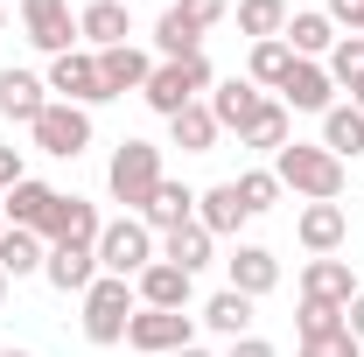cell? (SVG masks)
Instances as JSON below:
<instances>
[{
    "label": "cell",
    "mask_w": 364,
    "mask_h": 357,
    "mask_svg": "<svg viewBox=\"0 0 364 357\" xmlns=\"http://www.w3.org/2000/svg\"><path fill=\"white\" fill-rule=\"evenodd\" d=\"M273 176H280V189H294V196H309V203H336L343 182H350V169H343L322 140H287V147L273 154Z\"/></svg>",
    "instance_id": "6da1fadb"
},
{
    "label": "cell",
    "mask_w": 364,
    "mask_h": 357,
    "mask_svg": "<svg viewBox=\"0 0 364 357\" xmlns=\"http://www.w3.org/2000/svg\"><path fill=\"white\" fill-rule=\"evenodd\" d=\"M105 189H112V203H127V211H147V196L161 189V147L154 140H119V154H112V169H105Z\"/></svg>",
    "instance_id": "7a4b0ae2"
},
{
    "label": "cell",
    "mask_w": 364,
    "mask_h": 357,
    "mask_svg": "<svg viewBox=\"0 0 364 357\" xmlns=\"http://www.w3.org/2000/svg\"><path fill=\"white\" fill-rule=\"evenodd\" d=\"M77 302H85V336H91V343H127V322H134V302H140L134 280H119V273H98Z\"/></svg>",
    "instance_id": "3957f363"
},
{
    "label": "cell",
    "mask_w": 364,
    "mask_h": 357,
    "mask_svg": "<svg viewBox=\"0 0 364 357\" xmlns=\"http://www.w3.org/2000/svg\"><path fill=\"white\" fill-rule=\"evenodd\" d=\"M210 56H176V63H154V78H147V105L161 112V119H176L182 105H196V91H210Z\"/></svg>",
    "instance_id": "277c9868"
},
{
    "label": "cell",
    "mask_w": 364,
    "mask_h": 357,
    "mask_svg": "<svg viewBox=\"0 0 364 357\" xmlns=\"http://www.w3.org/2000/svg\"><path fill=\"white\" fill-rule=\"evenodd\" d=\"M161 260L154 252V231L140 218H112L105 231H98V273H119V280H134V273H147Z\"/></svg>",
    "instance_id": "5b68a950"
},
{
    "label": "cell",
    "mask_w": 364,
    "mask_h": 357,
    "mask_svg": "<svg viewBox=\"0 0 364 357\" xmlns=\"http://www.w3.org/2000/svg\"><path fill=\"white\" fill-rule=\"evenodd\" d=\"M127 343L147 357H176L196 343V315H182V309H134V322H127Z\"/></svg>",
    "instance_id": "8992f818"
},
{
    "label": "cell",
    "mask_w": 364,
    "mask_h": 357,
    "mask_svg": "<svg viewBox=\"0 0 364 357\" xmlns=\"http://www.w3.org/2000/svg\"><path fill=\"white\" fill-rule=\"evenodd\" d=\"M28 134H36V147H43V154H63V161H77V154L91 147V112H85V105H63V98H49L43 119H36Z\"/></svg>",
    "instance_id": "52a82bcc"
},
{
    "label": "cell",
    "mask_w": 364,
    "mask_h": 357,
    "mask_svg": "<svg viewBox=\"0 0 364 357\" xmlns=\"http://www.w3.org/2000/svg\"><path fill=\"white\" fill-rule=\"evenodd\" d=\"M63 105H98L105 85H98V49H63V56H49V78H43Z\"/></svg>",
    "instance_id": "ba28073f"
},
{
    "label": "cell",
    "mask_w": 364,
    "mask_h": 357,
    "mask_svg": "<svg viewBox=\"0 0 364 357\" xmlns=\"http://www.w3.org/2000/svg\"><path fill=\"white\" fill-rule=\"evenodd\" d=\"M280 105H287V112H329V105H336V78H329V63L294 56L287 78H280Z\"/></svg>",
    "instance_id": "9c48e42d"
},
{
    "label": "cell",
    "mask_w": 364,
    "mask_h": 357,
    "mask_svg": "<svg viewBox=\"0 0 364 357\" xmlns=\"http://www.w3.org/2000/svg\"><path fill=\"white\" fill-rule=\"evenodd\" d=\"M21 28H28V43L49 49V56L77 49V14H70V0H21Z\"/></svg>",
    "instance_id": "30bf717a"
},
{
    "label": "cell",
    "mask_w": 364,
    "mask_h": 357,
    "mask_svg": "<svg viewBox=\"0 0 364 357\" xmlns=\"http://www.w3.org/2000/svg\"><path fill=\"white\" fill-rule=\"evenodd\" d=\"M98 231H105L98 203H85V196H63V189H56L49 224H43V245H98Z\"/></svg>",
    "instance_id": "8fae6325"
},
{
    "label": "cell",
    "mask_w": 364,
    "mask_h": 357,
    "mask_svg": "<svg viewBox=\"0 0 364 357\" xmlns=\"http://www.w3.org/2000/svg\"><path fill=\"white\" fill-rule=\"evenodd\" d=\"M267 112V98H259V85L252 78H225V85H210V119H218V134H238L245 140V127Z\"/></svg>",
    "instance_id": "7c38bea8"
},
{
    "label": "cell",
    "mask_w": 364,
    "mask_h": 357,
    "mask_svg": "<svg viewBox=\"0 0 364 357\" xmlns=\"http://www.w3.org/2000/svg\"><path fill=\"white\" fill-rule=\"evenodd\" d=\"M147 78H154V56L134 43L119 49H98V85H105V98H127V91H147Z\"/></svg>",
    "instance_id": "4fadbf2b"
},
{
    "label": "cell",
    "mask_w": 364,
    "mask_h": 357,
    "mask_svg": "<svg viewBox=\"0 0 364 357\" xmlns=\"http://www.w3.org/2000/svg\"><path fill=\"white\" fill-rule=\"evenodd\" d=\"M301 302L350 309V302H358V273H350V260H309V267H301Z\"/></svg>",
    "instance_id": "5bb4252c"
},
{
    "label": "cell",
    "mask_w": 364,
    "mask_h": 357,
    "mask_svg": "<svg viewBox=\"0 0 364 357\" xmlns=\"http://www.w3.org/2000/svg\"><path fill=\"white\" fill-rule=\"evenodd\" d=\"M43 280L56 287V294H85L91 280H98V245H49Z\"/></svg>",
    "instance_id": "9a60e30c"
},
{
    "label": "cell",
    "mask_w": 364,
    "mask_h": 357,
    "mask_svg": "<svg viewBox=\"0 0 364 357\" xmlns=\"http://www.w3.org/2000/svg\"><path fill=\"white\" fill-rule=\"evenodd\" d=\"M43 105H49V85L36 78V70H0V119H21V127H36L43 119Z\"/></svg>",
    "instance_id": "2e32d148"
},
{
    "label": "cell",
    "mask_w": 364,
    "mask_h": 357,
    "mask_svg": "<svg viewBox=\"0 0 364 357\" xmlns=\"http://www.w3.org/2000/svg\"><path fill=\"white\" fill-rule=\"evenodd\" d=\"M189 287H196V273L168 267V260H154L147 273H134V294H140V309H189Z\"/></svg>",
    "instance_id": "e0dca14e"
},
{
    "label": "cell",
    "mask_w": 364,
    "mask_h": 357,
    "mask_svg": "<svg viewBox=\"0 0 364 357\" xmlns=\"http://www.w3.org/2000/svg\"><path fill=\"white\" fill-rule=\"evenodd\" d=\"M225 273H231V287H238L245 302H259V294L280 287V260H273L267 245H238V252L225 260Z\"/></svg>",
    "instance_id": "ac0fdd59"
},
{
    "label": "cell",
    "mask_w": 364,
    "mask_h": 357,
    "mask_svg": "<svg viewBox=\"0 0 364 357\" xmlns=\"http://www.w3.org/2000/svg\"><path fill=\"white\" fill-rule=\"evenodd\" d=\"M140 224H147V231H161V238H168V231H182V224H196V189H189V182H168V176H161V189L147 196Z\"/></svg>",
    "instance_id": "d6986e66"
},
{
    "label": "cell",
    "mask_w": 364,
    "mask_h": 357,
    "mask_svg": "<svg viewBox=\"0 0 364 357\" xmlns=\"http://www.w3.org/2000/svg\"><path fill=\"white\" fill-rule=\"evenodd\" d=\"M127 36H134L127 0H91L85 14H77V43H91V49H119Z\"/></svg>",
    "instance_id": "ffe728a7"
},
{
    "label": "cell",
    "mask_w": 364,
    "mask_h": 357,
    "mask_svg": "<svg viewBox=\"0 0 364 357\" xmlns=\"http://www.w3.org/2000/svg\"><path fill=\"white\" fill-rule=\"evenodd\" d=\"M196 224H203L210 238H231V231L245 224V203H238V182H210V189H196Z\"/></svg>",
    "instance_id": "44dd1931"
},
{
    "label": "cell",
    "mask_w": 364,
    "mask_h": 357,
    "mask_svg": "<svg viewBox=\"0 0 364 357\" xmlns=\"http://www.w3.org/2000/svg\"><path fill=\"white\" fill-rule=\"evenodd\" d=\"M294 231H301V245H309L316 260H329V252H336V245L350 238V218H343V203H309Z\"/></svg>",
    "instance_id": "7402d4cb"
},
{
    "label": "cell",
    "mask_w": 364,
    "mask_h": 357,
    "mask_svg": "<svg viewBox=\"0 0 364 357\" xmlns=\"http://www.w3.org/2000/svg\"><path fill=\"white\" fill-rule=\"evenodd\" d=\"M49 203H56V189H49V182H36V176H21L7 196H0L7 224H21V231H43V224H49Z\"/></svg>",
    "instance_id": "603a6c76"
},
{
    "label": "cell",
    "mask_w": 364,
    "mask_h": 357,
    "mask_svg": "<svg viewBox=\"0 0 364 357\" xmlns=\"http://www.w3.org/2000/svg\"><path fill=\"white\" fill-rule=\"evenodd\" d=\"M280 43L294 49V56H329V49H336V21H329V14H316V7H301V14H287Z\"/></svg>",
    "instance_id": "cb8c5ba5"
},
{
    "label": "cell",
    "mask_w": 364,
    "mask_h": 357,
    "mask_svg": "<svg viewBox=\"0 0 364 357\" xmlns=\"http://www.w3.org/2000/svg\"><path fill=\"white\" fill-rule=\"evenodd\" d=\"M43 260H49L43 231H21V224H7V231H0V267H7V280H21V273H43Z\"/></svg>",
    "instance_id": "d4e9b609"
},
{
    "label": "cell",
    "mask_w": 364,
    "mask_h": 357,
    "mask_svg": "<svg viewBox=\"0 0 364 357\" xmlns=\"http://www.w3.org/2000/svg\"><path fill=\"white\" fill-rule=\"evenodd\" d=\"M322 147H329L336 161L364 154V112L358 105H329V112H322Z\"/></svg>",
    "instance_id": "484cf974"
},
{
    "label": "cell",
    "mask_w": 364,
    "mask_h": 357,
    "mask_svg": "<svg viewBox=\"0 0 364 357\" xmlns=\"http://www.w3.org/2000/svg\"><path fill=\"white\" fill-rule=\"evenodd\" d=\"M210 245H218V238H210L203 224H182V231H168V238H161V260H168V267H182V273H203V267H210Z\"/></svg>",
    "instance_id": "4316f807"
},
{
    "label": "cell",
    "mask_w": 364,
    "mask_h": 357,
    "mask_svg": "<svg viewBox=\"0 0 364 357\" xmlns=\"http://www.w3.org/2000/svg\"><path fill=\"white\" fill-rule=\"evenodd\" d=\"M168 134H176L182 154H210V147H218V119H210V105L196 98V105H182L176 119H168Z\"/></svg>",
    "instance_id": "83f0119b"
},
{
    "label": "cell",
    "mask_w": 364,
    "mask_h": 357,
    "mask_svg": "<svg viewBox=\"0 0 364 357\" xmlns=\"http://www.w3.org/2000/svg\"><path fill=\"white\" fill-rule=\"evenodd\" d=\"M196 322H210L218 336H231V343H238V336L252 329V302H245L238 287H225V294H210V302H203V315H196Z\"/></svg>",
    "instance_id": "f1b7e54d"
},
{
    "label": "cell",
    "mask_w": 364,
    "mask_h": 357,
    "mask_svg": "<svg viewBox=\"0 0 364 357\" xmlns=\"http://www.w3.org/2000/svg\"><path fill=\"white\" fill-rule=\"evenodd\" d=\"M154 49H161V63H176V56H203V36H196L176 7H168V14L154 21Z\"/></svg>",
    "instance_id": "f546056e"
},
{
    "label": "cell",
    "mask_w": 364,
    "mask_h": 357,
    "mask_svg": "<svg viewBox=\"0 0 364 357\" xmlns=\"http://www.w3.org/2000/svg\"><path fill=\"white\" fill-rule=\"evenodd\" d=\"M238 28H245L252 43H273V36L287 28V0H238Z\"/></svg>",
    "instance_id": "4dcf8cb0"
},
{
    "label": "cell",
    "mask_w": 364,
    "mask_h": 357,
    "mask_svg": "<svg viewBox=\"0 0 364 357\" xmlns=\"http://www.w3.org/2000/svg\"><path fill=\"white\" fill-rule=\"evenodd\" d=\"M287 105H273L267 98V112H259V119H252V127H245V140H238V147H259V154H280V147H287Z\"/></svg>",
    "instance_id": "1f68e13d"
},
{
    "label": "cell",
    "mask_w": 364,
    "mask_h": 357,
    "mask_svg": "<svg viewBox=\"0 0 364 357\" xmlns=\"http://www.w3.org/2000/svg\"><path fill=\"white\" fill-rule=\"evenodd\" d=\"M329 78H336V91H358L364 85V36H336V49H329Z\"/></svg>",
    "instance_id": "d6a6232c"
},
{
    "label": "cell",
    "mask_w": 364,
    "mask_h": 357,
    "mask_svg": "<svg viewBox=\"0 0 364 357\" xmlns=\"http://www.w3.org/2000/svg\"><path fill=\"white\" fill-rule=\"evenodd\" d=\"M238 203H245V218L273 211V203H280V176H273V169H245V176H238Z\"/></svg>",
    "instance_id": "836d02e7"
},
{
    "label": "cell",
    "mask_w": 364,
    "mask_h": 357,
    "mask_svg": "<svg viewBox=\"0 0 364 357\" xmlns=\"http://www.w3.org/2000/svg\"><path fill=\"white\" fill-rule=\"evenodd\" d=\"M287 63H294V49L280 43V36H273V43H252V85H273V91H280Z\"/></svg>",
    "instance_id": "e575fe53"
},
{
    "label": "cell",
    "mask_w": 364,
    "mask_h": 357,
    "mask_svg": "<svg viewBox=\"0 0 364 357\" xmlns=\"http://www.w3.org/2000/svg\"><path fill=\"white\" fill-rule=\"evenodd\" d=\"M294 329H301V343H309V336H336V329H343V309H329V302H301Z\"/></svg>",
    "instance_id": "d590c367"
},
{
    "label": "cell",
    "mask_w": 364,
    "mask_h": 357,
    "mask_svg": "<svg viewBox=\"0 0 364 357\" xmlns=\"http://www.w3.org/2000/svg\"><path fill=\"white\" fill-rule=\"evenodd\" d=\"M176 14L196 28V36H203V28H218V21L231 14V0H176Z\"/></svg>",
    "instance_id": "8d00e7d4"
},
{
    "label": "cell",
    "mask_w": 364,
    "mask_h": 357,
    "mask_svg": "<svg viewBox=\"0 0 364 357\" xmlns=\"http://www.w3.org/2000/svg\"><path fill=\"white\" fill-rule=\"evenodd\" d=\"M301 357H364V343L350 336V329H336V336H309Z\"/></svg>",
    "instance_id": "74e56055"
},
{
    "label": "cell",
    "mask_w": 364,
    "mask_h": 357,
    "mask_svg": "<svg viewBox=\"0 0 364 357\" xmlns=\"http://www.w3.org/2000/svg\"><path fill=\"white\" fill-rule=\"evenodd\" d=\"M329 21H343L350 36H364V0H329Z\"/></svg>",
    "instance_id": "f35d334b"
},
{
    "label": "cell",
    "mask_w": 364,
    "mask_h": 357,
    "mask_svg": "<svg viewBox=\"0 0 364 357\" xmlns=\"http://www.w3.org/2000/svg\"><path fill=\"white\" fill-rule=\"evenodd\" d=\"M21 182V147H0V196Z\"/></svg>",
    "instance_id": "ab89813d"
},
{
    "label": "cell",
    "mask_w": 364,
    "mask_h": 357,
    "mask_svg": "<svg viewBox=\"0 0 364 357\" xmlns=\"http://www.w3.org/2000/svg\"><path fill=\"white\" fill-rule=\"evenodd\" d=\"M225 357H273V343H267V336H238Z\"/></svg>",
    "instance_id": "60d3db41"
},
{
    "label": "cell",
    "mask_w": 364,
    "mask_h": 357,
    "mask_svg": "<svg viewBox=\"0 0 364 357\" xmlns=\"http://www.w3.org/2000/svg\"><path fill=\"white\" fill-rule=\"evenodd\" d=\"M343 329H350V336H358V343H364V287H358V302L343 309Z\"/></svg>",
    "instance_id": "b9f144b4"
},
{
    "label": "cell",
    "mask_w": 364,
    "mask_h": 357,
    "mask_svg": "<svg viewBox=\"0 0 364 357\" xmlns=\"http://www.w3.org/2000/svg\"><path fill=\"white\" fill-rule=\"evenodd\" d=\"M350 105H358V112H364V85H358V91H350Z\"/></svg>",
    "instance_id": "7bdbcfd3"
},
{
    "label": "cell",
    "mask_w": 364,
    "mask_h": 357,
    "mask_svg": "<svg viewBox=\"0 0 364 357\" xmlns=\"http://www.w3.org/2000/svg\"><path fill=\"white\" fill-rule=\"evenodd\" d=\"M176 357H210V351H196V343H189V351H176Z\"/></svg>",
    "instance_id": "ee69618b"
},
{
    "label": "cell",
    "mask_w": 364,
    "mask_h": 357,
    "mask_svg": "<svg viewBox=\"0 0 364 357\" xmlns=\"http://www.w3.org/2000/svg\"><path fill=\"white\" fill-rule=\"evenodd\" d=\"M0 302H7V267H0Z\"/></svg>",
    "instance_id": "f6af8a7d"
},
{
    "label": "cell",
    "mask_w": 364,
    "mask_h": 357,
    "mask_svg": "<svg viewBox=\"0 0 364 357\" xmlns=\"http://www.w3.org/2000/svg\"><path fill=\"white\" fill-rule=\"evenodd\" d=\"M0 357H28V351H0Z\"/></svg>",
    "instance_id": "bcb514c9"
},
{
    "label": "cell",
    "mask_w": 364,
    "mask_h": 357,
    "mask_svg": "<svg viewBox=\"0 0 364 357\" xmlns=\"http://www.w3.org/2000/svg\"><path fill=\"white\" fill-rule=\"evenodd\" d=\"M0 28H7V7H0Z\"/></svg>",
    "instance_id": "7dc6e473"
},
{
    "label": "cell",
    "mask_w": 364,
    "mask_h": 357,
    "mask_svg": "<svg viewBox=\"0 0 364 357\" xmlns=\"http://www.w3.org/2000/svg\"><path fill=\"white\" fill-rule=\"evenodd\" d=\"M0 231H7V211H0Z\"/></svg>",
    "instance_id": "c3c4849f"
}]
</instances>
